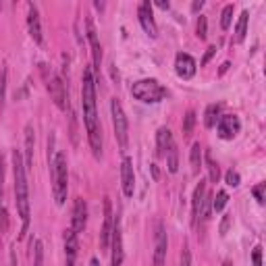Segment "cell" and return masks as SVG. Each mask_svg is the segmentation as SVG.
<instances>
[{
    "mask_svg": "<svg viewBox=\"0 0 266 266\" xmlns=\"http://www.w3.org/2000/svg\"><path fill=\"white\" fill-rule=\"evenodd\" d=\"M82 104H84V121H86V131L90 148L96 158L102 154V127L98 121L96 113V79L90 67L84 69V86H82Z\"/></svg>",
    "mask_w": 266,
    "mask_h": 266,
    "instance_id": "cell-1",
    "label": "cell"
},
{
    "mask_svg": "<svg viewBox=\"0 0 266 266\" xmlns=\"http://www.w3.org/2000/svg\"><path fill=\"white\" fill-rule=\"evenodd\" d=\"M13 173H15V198H17V210L23 223L21 237H25L30 227V183H28V171H25V163L21 158V152H13Z\"/></svg>",
    "mask_w": 266,
    "mask_h": 266,
    "instance_id": "cell-2",
    "label": "cell"
},
{
    "mask_svg": "<svg viewBox=\"0 0 266 266\" xmlns=\"http://www.w3.org/2000/svg\"><path fill=\"white\" fill-rule=\"evenodd\" d=\"M52 171V192H55V200L59 206L65 204L67 200V190H69V173H67V158L63 152H57V156L50 163Z\"/></svg>",
    "mask_w": 266,
    "mask_h": 266,
    "instance_id": "cell-3",
    "label": "cell"
},
{
    "mask_svg": "<svg viewBox=\"0 0 266 266\" xmlns=\"http://www.w3.org/2000/svg\"><path fill=\"white\" fill-rule=\"evenodd\" d=\"M131 94H133V98H138L146 104H154V102H161L167 96V90L156 79H140V82L131 86Z\"/></svg>",
    "mask_w": 266,
    "mask_h": 266,
    "instance_id": "cell-4",
    "label": "cell"
},
{
    "mask_svg": "<svg viewBox=\"0 0 266 266\" xmlns=\"http://www.w3.org/2000/svg\"><path fill=\"white\" fill-rule=\"evenodd\" d=\"M111 113H113V127H115V136H117V142L119 146L125 150L127 148V142H129V125H127V117H125V111L117 98L111 100Z\"/></svg>",
    "mask_w": 266,
    "mask_h": 266,
    "instance_id": "cell-5",
    "label": "cell"
},
{
    "mask_svg": "<svg viewBox=\"0 0 266 266\" xmlns=\"http://www.w3.org/2000/svg\"><path fill=\"white\" fill-rule=\"evenodd\" d=\"M46 82H48L46 86H48V92H50L52 100H55V104L61 111H67L69 109V94H67V86L63 82V77H59L57 73H50Z\"/></svg>",
    "mask_w": 266,
    "mask_h": 266,
    "instance_id": "cell-6",
    "label": "cell"
},
{
    "mask_svg": "<svg viewBox=\"0 0 266 266\" xmlns=\"http://www.w3.org/2000/svg\"><path fill=\"white\" fill-rule=\"evenodd\" d=\"M169 239L163 223H156V239H154V266H165Z\"/></svg>",
    "mask_w": 266,
    "mask_h": 266,
    "instance_id": "cell-7",
    "label": "cell"
},
{
    "mask_svg": "<svg viewBox=\"0 0 266 266\" xmlns=\"http://www.w3.org/2000/svg\"><path fill=\"white\" fill-rule=\"evenodd\" d=\"M113 204L111 200L106 198L104 200V223H102V231H100V248L102 250H109L111 246V237H113Z\"/></svg>",
    "mask_w": 266,
    "mask_h": 266,
    "instance_id": "cell-8",
    "label": "cell"
},
{
    "mask_svg": "<svg viewBox=\"0 0 266 266\" xmlns=\"http://www.w3.org/2000/svg\"><path fill=\"white\" fill-rule=\"evenodd\" d=\"M239 129H242V125H239V119L235 115H223L217 121V131L221 140H233Z\"/></svg>",
    "mask_w": 266,
    "mask_h": 266,
    "instance_id": "cell-9",
    "label": "cell"
},
{
    "mask_svg": "<svg viewBox=\"0 0 266 266\" xmlns=\"http://www.w3.org/2000/svg\"><path fill=\"white\" fill-rule=\"evenodd\" d=\"M138 17H140V23H142L144 32L150 38H158V28H156V21H154V15H152V5L148 3V0H144V3L140 5Z\"/></svg>",
    "mask_w": 266,
    "mask_h": 266,
    "instance_id": "cell-10",
    "label": "cell"
},
{
    "mask_svg": "<svg viewBox=\"0 0 266 266\" xmlns=\"http://www.w3.org/2000/svg\"><path fill=\"white\" fill-rule=\"evenodd\" d=\"M121 183H123V194L131 198L133 192H136V173H133V163L129 156L123 158V165H121Z\"/></svg>",
    "mask_w": 266,
    "mask_h": 266,
    "instance_id": "cell-11",
    "label": "cell"
},
{
    "mask_svg": "<svg viewBox=\"0 0 266 266\" xmlns=\"http://www.w3.org/2000/svg\"><path fill=\"white\" fill-rule=\"evenodd\" d=\"M86 223H88V206H86L84 198H77L75 204H73V225H71V229L79 235L86 229Z\"/></svg>",
    "mask_w": 266,
    "mask_h": 266,
    "instance_id": "cell-12",
    "label": "cell"
},
{
    "mask_svg": "<svg viewBox=\"0 0 266 266\" xmlns=\"http://www.w3.org/2000/svg\"><path fill=\"white\" fill-rule=\"evenodd\" d=\"M175 71L181 79H192L196 75V61L185 52H179L175 59Z\"/></svg>",
    "mask_w": 266,
    "mask_h": 266,
    "instance_id": "cell-13",
    "label": "cell"
},
{
    "mask_svg": "<svg viewBox=\"0 0 266 266\" xmlns=\"http://www.w3.org/2000/svg\"><path fill=\"white\" fill-rule=\"evenodd\" d=\"M113 258H111V266H121L123 264V237H121V223H119V217L115 219V225H113Z\"/></svg>",
    "mask_w": 266,
    "mask_h": 266,
    "instance_id": "cell-14",
    "label": "cell"
},
{
    "mask_svg": "<svg viewBox=\"0 0 266 266\" xmlns=\"http://www.w3.org/2000/svg\"><path fill=\"white\" fill-rule=\"evenodd\" d=\"M86 28H88V40H90V46H92L94 69L100 71V65H102V46L98 42V34H96V28H94V21L92 19H86Z\"/></svg>",
    "mask_w": 266,
    "mask_h": 266,
    "instance_id": "cell-15",
    "label": "cell"
},
{
    "mask_svg": "<svg viewBox=\"0 0 266 266\" xmlns=\"http://www.w3.org/2000/svg\"><path fill=\"white\" fill-rule=\"evenodd\" d=\"M28 28H30V36L34 38V42L42 44L44 42V38H42V23H40V13H38L36 5L28 7Z\"/></svg>",
    "mask_w": 266,
    "mask_h": 266,
    "instance_id": "cell-16",
    "label": "cell"
},
{
    "mask_svg": "<svg viewBox=\"0 0 266 266\" xmlns=\"http://www.w3.org/2000/svg\"><path fill=\"white\" fill-rule=\"evenodd\" d=\"M77 233L73 229H67L65 233V252H67V266H75L77 258Z\"/></svg>",
    "mask_w": 266,
    "mask_h": 266,
    "instance_id": "cell-17",
    "label": "cell"
},
{
    "mask_svg": "<svg viewBox=\"0 0 266 266\" xmlns=\"http://www.w3.org/2000/svg\"><path fill=\"white\" fill-rule=\"evenodd\" d=\"M34 165V127H25V171Z\"/></svg>",
    "mask_w": 266,
    "mask_h": 266,
    "instance_id": "cell-18",
    "label": "cell"
},
{
    "mask_svg": "<svg viewBox=\"0 0 266 266\" xmlns=\"http://www.w3.org/2000/svg\"><path fill=\"white\" fill-rule=\"evenodd\" d=\"M173 144V136H171V131L167 127H161L158 129V136H156V146H158V154H167L169 146Z\"/></svg>",
    "mask_w": 266,
    "mask_h": 266,
    "instance_id": "cell-19",
    "label": "cell"
},
{
    "mask_svg": "<svg viewBox=\"0 0 266 266\" xmlns=\"http://www.w3.org/2000/svg\"><path fill=\"white\" fill-rule=\"evenodd\" d=\"M204 196H206V181H200L198 188L194 192V200H192V210H194V221L198 219L200 210H202V202H204Z\"/></svg>",
    "mask_w": 266,
    "mask_h": 266,
    "instance_id": "cell-20",
    "label": "cell"
},
{
    "mask_svg": "<svg viewBox=\"0 0 266 266\" xmlns=\"http://www.w3.org/2000/svg\"><path fill=\"white\" fill-rule=\"evenodd\" d=\"M248 19H250V13L244 11L242 15H239V21L235 25V42H244L246 40V34H248Z\"/></svg>",
    "mask_w": 266,
    "mask_h": 266,
    "instance_id": "cell-21",
    "label": "cell"
},
{
    "mask_svg": "<svg viewBox=\"0 0 266 266\" xmlns=\"http://www.w3.org/2000/svg\"><path fill=\"white\" fill-rule=\"evenodd\" d=\"M167 167H169V173H177L179 171V152H177L175 142L167 150Z\"/></svg>",
    "mask_w": 266,
    "mask_h": 266,
    "instance_id": "cell-22",
    "label": "cell"
},
{
    "mask_svg": "<svg viewBox=\"0 0 266 266\" xmlns=\"http://www.w3.org/2000/svg\"><path fill=\"white\" fill-rule=\"evenodd\" d=\"M219 113H221V104H210L206 113H204V125L206 127H215L219 121Z\"/></svg>",
    "mask_w": 266,
    "mask_h": 266,
    "instance_id": "cell-23",
    "label": "cell"
},
{
    "mask_svg": "<svg viewBox=\"0 0 266 266\" xmlns=\"http://www.w3.org/2000/svg\"><path fill=\"white\" fill-rule=\"evenodd\" d=\"M206 167H208L210 181H212V183H219V179H221V171H219V165H217L215 161H212L210 152H206Z\"/></svg>",
    "mask_w": 266,
    "mask_h": 266,
    "instance_id": "cell-24",
    "label": "cell"
},
{
    "mask_svg": "<svg viewBox=\"0 0 266 266\" xmlns=\"http://www.w3.org/2000/svg\"><path fill=\"white\" fill-rule=\"evenodd\" d=\"M190 158H192L194 173H198L200 167H202V146H200V142H196V144L192 146V154H190Z\"/></svg>",
    "mask_w": 266,
    "mask_h": 266,
    "instance_id": "cell-25",
    "label": "cell"
},
{
    "mask_svg": "<svg viewBox=\"0 0 266 266\" xmlns=\"http://www.w3.org/2000/svg\"><path fill=\"white\" fill-rule=\"evenodd\" d=\"M194 125H196V113L188 111V115H185V119H183V133H185V136H192Z\"/></svg>",
    "mask_w": 266,
    "mask_h": 266,
    "instance_id": "cell-26",
    "label": "cell"
},
{
    "mask_svg": "<svg viewBox=\"0 0 266 266\" xmlns=\"http://www.w3.org/2000/svg\"><path fill=\"white\" fill-rule=\"evenodd\" d=\"M44 264V246L40 239L34 242V266H42Z\"/></svg>",
    "mask_w": 266,
    "mask_h": 266,
    "instance_id": "cell-27",
    "label": "cell"
},
{
    "mask_svg": "<svg viewBox=\"0 0 266 266\" xmlns=\"http://www.w3.org/2000/svg\"><path fill=\"white\" fill-rule=\"evenodd\" d=\"M231 19H233V5H227L223 9V15H221V28L223 30H229L231 28Z\"/></svg>",
    "mask_w": 266,
    "mask_h": 266,
    "instance_id": "cell-28",
    "label": "cell"
},
{
    "mask_svg": "<svg viewBox=\"0 0 266 266\" xmlns=\"http://www.w3.org/2000/svg\"><path fill=\"white\" fill-rule=\"evenodd\" d=\"M227 202H229L227 192H219L217 198H215V202H212V210H215V212H221V210L227 206Z\"/></svg>",
    "mask_w": 266,
    "mask_h": 266,
    "instance_id": "cell-29",
    "label": "cell"
},
{
    "mask_svg": "<svg viewBox=\"0 0 266 266\" xmlns=\"http://www.w3.org/2000/svg\"><path fill=\"white\" fill-rule=\"evenodd\" d=\"M208 32V23H206V17L204 15H200V19H198V28H196V36L200 38V40H206V34Z\"/></svg>",
    "mask_w": 266,
    "mask_h": 266,
    "instance_id": "cell-30",
    "label": "cell"
},
{
    "mask_svg": "<svg viewBox=\"0 0 266 266\" xmlns=\"http://www.w3.org/2000/svg\"><path fill=\"white\" fill-rule=\"evenodd\" d=\"M225 181H227V185L229 188H237L239 183H242V177H239V173L237 171H227V175H225Z\"/></svg>",
    "mask_w": 266,
    "mask_h": 266,
    "instance_id": "cell-31",
    "label": "cell"
},
{
    "mask_svg": "<svg viewBox=\"0 0 266 266\" xmlns=\"http://www.w3.org/2000/svg\"><path fill=\"white\" fill-rule=\"evenodd\" d=\"M9 231V212L5 206H0V233H7Z\"/></svg>",
    "mask_w": 266,
    "mask_h": 266,
    "instance_id": "cell-32",
    "label": "cell"
},
{
    "mask_svg": "<svg viewBox=\"0 0 266 266\" xmlns=\"http://www.w3.org/2000/svg\"><path fill=\"white\" fill-rule=\"evenodd\" d=\"M264 190H266V183H258L256 188L252 190V192H254V198H256L260 204H264Z\"/></svg>",
    "mask_w": 266,
    "mask_h": 266,
    "instance_id": "cell-33",
    "label": "cell"
},
{
    "mask_svg": "<svg viewBox=\"0 0 266 266\" xmlns=\"http://www.w3.org/2000/svg\"><path fill=\"white\" fill-rule=\"evenodd\" d=\"M252 266H262V248L256 246L252 252Z\"/></svg>",
    "mask_w": 266,
    "mask_h": 266,
    "instance_id": "cell-34",
    "label": "cell"
},
{
    "mask_svg": "<svg viewBox=\"0 0 266 266\" xmlns=\"http://www.w3.org/2000/svg\"><path fill=\"white\" fill-rule=\"evenodd\" d=\"M5 88H7V71L0 73V106L5 104Z\"/></svg>",
    "mask_w": 266,
    "mask_h": 266,
    "instance_id": "cell-35",
    "label": "cell"
},
{
    "mask_svg": "<svg viewBox=\"0 0 266 266\" xmlns=\"http://www.w3.org/2000/svg\"><path fill=\"white\" fill-rule=\"evenodd\" d=\"M3 183H5V163H3V154H0V206H5V202H3Z\"/></svg>",
    "mask_w": 266,
    "mask_h": 266,
    "instance_id": "cell-36",
    "label": "cell"
},
{
    "mask_svg": "<svg viewBox=\"0 0 266 266\" xmlns=\"http://www.w3.org/2000/svg\"><path fill=\"white\" fill-rule=\"evenodd\" d=\"M215 52H217V46H208V48H206V55H204V59H202V63H200V65L204 67V65H206L212 57H215Z\"/></svg>",
    "mask_w": 266,
    "mask_h": 266,
    "instance_id": "cell-37",
    "label": "cell"
},
{
    "mask_svg": "<svg viewBox=\"0 0 266 266\" xmlns=\"http://www.w3.org/2000/svg\"><path fill=\"white\" fill-rule=\"evenodd\" d=\"M71 140H73V144H77V125H75L73 113H71Z\"/></svg>",
    "mask_w": 266,
    "mask_h": 266,
    "instance_id": "cell-38",
    "label": "cell"
},
{
    "mask_svg": "<svg viewBox=\"0 0 266 266\" xmlns=\"http://www.w3.org/2000/svg\"><path fill=\"white\" fill-rule=\"evenodd\" d=\"M204 7V0H200V3H194L192 5V11H198V9H202Z\"/></svg>",
    "mask_w": 266,
    "mask_h": 266,
    "instance_id": "cell-39",
    "label": "cell"
},
{
    "mask_svg": "<svg viewBox=\"0 0 266 266\" xmlns=\"http://www.w3.org/2000/svg\"><path fill=\"white\" fill-rule=\"evenodd\" d=\"M158 7H161V9H169V3H165V0H158V3H156Z\"/></svg>",
    "mask_w": 266,
    "mask_h": 266,
    "instance_id": "cell-40",
    "label": "cell"
},
{
    "mask_svg": "<svg viewBox=\"0 0 266 266\" xmlns=\"http://www.w3.org/2000/svg\"><path fill=\"white\" fill-rule=\"evenodd\" d=\"M94 7H96V9H98V11H102V9H104V3H96V5H94Z\"/></svg>",
    "mask_w": 266,
    "mask_h": 266,
    "instance_id": "cell-41",
    "label": "cell"
},
{
    "mask_svg": "<svg viewBox=\"0 0 266 266\" xmlns=\"http://www.w3.org/2000/svg\"><path fill=\"white\" fill-rule=\"evenodd\" d=\"M90 266H98V260H96V258H92V262H90Z\"/></svg>",
    "mask_w": 266,
    "mask_h": 266,
    "instance_id": "cell-42",
    "label": "cell"
},
{
    "mask_svg": "<svg viewBox=\"0 0 266 266\" xmlns=\"http://www.w3.org/2000/svg\"><path fill=\"white\" fill-rule=\"evenodd\" d=\"M223 266H231V264H229V262H225V264H223Z\"/></svg>",
    "mask_w": 266,
    "mask_h": 266,
    "instance_id": "cell-43",
    "label": "cell"
}]
</instances>
